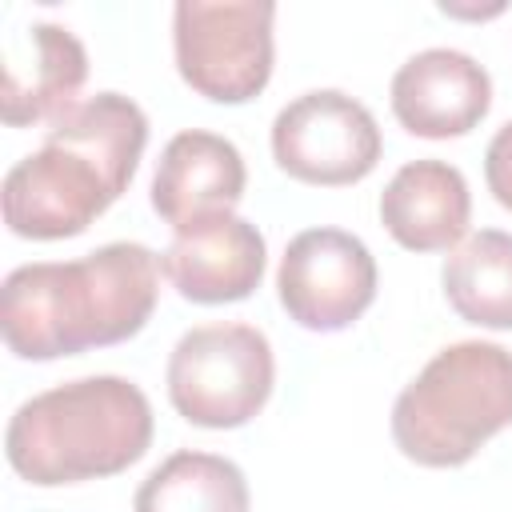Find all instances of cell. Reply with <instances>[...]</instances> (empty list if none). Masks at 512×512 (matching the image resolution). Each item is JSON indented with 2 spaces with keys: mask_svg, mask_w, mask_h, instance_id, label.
<instances>
[{
  "mask_svg": "<svg viewBox=\"0 0 512 512\" xmlns=\"http://www.w3.org/2000/svg\"><path fill=\"white\" fill-rule=\"evenodd\" d=\"M160 256L136 240H112L80 260H40L8 272L0 332L20 360H60L84 348L132 340L156 312Z\"/></svg>",
  "mask_w": 512,
  "mask_h": 512,
  "instance_id": "obj_1",
  "label": "cell"
},
{
  "mask_svg": "<svg viewBox=\"0 0 512 512\" xmlns=\"http://www.w3.org/2000/svg\"><path fill=\"white\" fill-rule=\"evenodd\" d=\"M148 144V116L120 92H96L52 120L44 144L0 184L12 236L68 240L88 232L132 184Z\"/></svg>",
  "mask_w": 512,
  "mask_h": 512,
  "instance_id": "obj_2",
  "label": "cell"
},
{
  "mask_svg": "<svg viewBox=\"0 0 512 512\" xmlns=\"http://www.w3.org/2000/svg\"><path fill=\"white\" fill-rule=\"evenodd\" d=\"M152 404L124 376H80L24 400L4 428L12 472L64 488L132 468L152 448Z\"/></svg>",
  "mask_w": 512,
  "mask_h": 512,
  "instance_id": "obj_3",
  "label": "cell"
},
{
  "mask_svg": "<svg viewBox=\"0 0 512 512\" xmlns=\"http://www.w3.org/2000/svg\"><path fill=\"white\" fill-rule=\"evenodd\" d=\"M508 424L512 352L492 340L440 348L392 404V440L424 468L468 464Z\"/></svg>",
  "mask_w": 512,
  "mask_h": 512,
  "instance_id": "obj_4",
  "label": "cell"
},
{
  "mask_svg": "<svg viewBox=\"0 0 512 512\" xmlns=\"http://www.w3.org/2000/svg\"><path fill=\"white\" fill-rule=\"evenodd\" d=\"M168 400L196 428H240L272 396L276 356L252 324H200L168 356Z\"/></svg>",
  "mask_w": 512,
  "mask_h": 512,
  "instance_id": "obj_5",
  "label": "cell"
},
{
  "mask_svg": "<svg viewBox=\"0 0 512 512\" xmlns=\"http://www.w3.org/2000/svg\"><path fill=\"white\" fill-rule=\"evenodd\" d=\"M272 20L268 0H180L172 8L180 80L212 104L256 100L272 80Z\"/></svg>",
  "mask_w": 512,
  "mask_h": 512,
  "instance_id": "obj_6",
  "label": "cell"
},
{
  "mask_svg": "<svg viewBox=\"0 0 512 512\" xmlns=\"http://www.w3.org/2000/svg\"><path fill=\"white\" fill-rule=\"evenodd\" d=\"M384 152L376 116L340 88H312L272 120V160L300 184L344 188L364 180Z\"/></svg>",
  "mask_w": 512,
  "mask_h": 512,
  "instance_id": "obj_7",
  "label": "cell"
},
{
  "mask_svg": "<svg viewBox=\"0 0 512 512\" xmlns=\"http://www.w3.org/2000/svg\"><path fill=\"white\" fill-rule=\"evenodd\" d=\"M284 312L308 332H340L376 300V260L344 228H304L288 240L276 272Z\"/></svg>",
  "mask_w": 512,
  "mask_h": 512,
  "instance_id": "obj_8",
  "label": "cell"
},
{
  "mask_svg": "<svg viewBox=\"0 0 512 512\" xmlns=\"http://www.w3.org/2000/svg\"><path fill=\"white\" fill-rule=\"evenodd\" d=\"M392 116L424 140L472 132L492 108V76L460 48H424L392 76Z\"/></svg>",
  "mask_w": 512,
  "mask_h": 512,
  "instance_id": "obj_9",
  "label": "cell"
},
{
  "mask_svg": "<svg viewBox=\"0 0 512 512\" xmlns=\"http://www.w3.org/2000/svg\"><path fill=\"white\" fill-rule=\"evenodd\" d=\"M244 184L248 168L240 148L228 136L188 128L176 132L156 160L152 208L164 224H172V232H188L204 220L228 216L240 204Z\"/></svg>",
  "mask_w": 512,
  "mask_h": 512,
  "instance_id": "obj_10",
  "label": "cell"
},
{
  "mask_svg": "<svg viewBox=\"0 0 512 512\" xmlns=\"http://www.w3.org/2000/svg\"><path fill=\"white\" fill-rule=\"evenodd\" d=\"M268 264V244L260 228L236 212L204 220L160 252V272L192 304H232L248 300Z\"/></svg>",
  "mask_w": 512,
  "mask_h": 512,
  "instance_id": "obj_11",
  "label": "cell"
},
{
  "mask_svg": "<svg viewBox=\"0 0 512 512\" xmlns=\"http://www.w3.org/2000/svg\"><path fill=\"white\" fill-rule=\"evenodd\" d=\"M88 80V52L64 24L36 20L4 44L0 120L8 128L56 120L76 104Z\"/></svg>",
  "mask_w": 512,
  "mask_h": 512,
  "instance_id": "obj_12",
  "label": "cell"
},
{
  "mask_svg": "<svg viewBox=\"0 0 512 512\" xmlns=\"http://www.w3.org/2000/svg\"><path fill=\"white\" fill-rule=\"evenodd\" d=\"M380 220L408 252H452L472 220L464 172L436 156L404 164L380 192Z\"/></svg>",
  "mask_w": 512,
  "mask_h": 512,
  "instance_id": "obj_13",
  "label": "cell"
},
{
  "mask_svg": "<svg viewBox=\"0 0 512 512\" xmlns=\"http://www.w3.org/2000/svg\"><path fill=\"white\" fill-rule=\"evenodd\" d=\"M452 312L476 328H512V236L480 228L464 236L440 272Z\"/></svg>",
  "mask_w": 512,
  "mask_h": 512,
  "instance_id": "obj_14",
  "label": "cell"
},
{
  "mask_svg": "<svg viewBox=\"0 0 512 512\" xmlns=\"http://www.w3.org/2000/svg\"><path fill=\"white\" fill-rule=\"evenodd\" d=\"M136 512H248V480L244 472L216 452L180 448L160 460L132 500Z\"/></svg>",
  "mask_w": 512,
  "mask_h": 512,
  "instance_id": "obj_15",
  "label": "cell"
},
{
  "mask_svg": "<svg viewBox=\"0 0 512 512\" xmlns=\"http://www.w3.org/2000/svg\"><path fill=\"white\" fill-rule=\"evenodd\" d=\"M484 180H488L492 200L512 212V120H508L504 128H496V136L488 140V152H484Z\"/></svg>",
  "mask_w": 512,
  "mask_h": 512,
  "instance_id": "obj_16",
  "label": "cell"
}]
</instances>
